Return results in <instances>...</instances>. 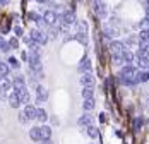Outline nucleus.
<instances>
[{
  "mask_svg": "<svg viewBox=\"0 0 149 144\" xmlns=\"http://www.w3.org/2000/svg\"><path fill=\"white\" fill-rule=\"evenodd\" d=\"M29 36H31V40H34L38 45H45L48 41V36H46L43 31H40V29H33L29 33Z\"/></svg>",
  "mask_w": 149,
  "mask_h": 144,
  "instance_id": "f257e3e1",
  "label": "nucleus"
},
{
  "mask_svg": "<svg viewBox=\"0 0 149 144\" xmlns=\"http://www.w3.org/2000/svg\"><path fill=\"white\" fill-rule=\"evenodd\" d=\"M137 74H139V71H137V67H134V65H125V67H122V71H120V75H123V77H130V79H137Z\"/></svg>",
  "mask_w": 149,
  "mask_h": 144,
  "instance_id": "f03ea898",
  "label": "nucleus"
},
{
  "mask_svg": "<svg viewBox=\"0 0 149 144\" xmlns=\"http://www.w3.org/2000/svg\"><path fill=\"white\" fill-rule=\"evenodd\" d=\"M14 93L19 96V100L21 103H24V105H28L29 103V93H28V89L26 87H19V89H14Z\"/></svg>",
  "mask_w": 149,
  "mask_h": 144,
  "instance_id": "7ed1b4c3",
  "label": "nucleus"
},
{
  "mask_svg": "<svg viewBox=\"0 0 149 144\" xmlns=\"http://www.w3.org/2000/svg\"><path fill=\"white\" fill-rule=\"evenodd\" d=\"M127 46L122 43V41H111L110 43V53L113 55V53H123V50H125Z\"/></svg>",
  "mask_w": 149,
  "mask_h": 144,
  "instance_id": "20e7f679",
  "label": "nucleus"
},
{
  "mask_svg": "<svg viewBox=\"0 0 149 144\" xmlns=\"http://www.w3.org/2000/svg\"><path fill=\"white\" fill-rule=\"evenodd\" d=\"M81 84L82 86H94V75L91 72H84L81 75Z\"/></svg>",
  "mask_w": 149,
  "mask_h": 144,
  "instance_id": "39448f33",
  "label": "nucleus"
},
{
  "mask_svg": "<svg viewBox=\"0 0 149 144\" xmlns=\"http://www.w3.org/2000/svg\"><path fill=\"white\" fill-rule=\"evenodd\" d=\"M24 115L28 117V120H36V106L28 103L26 108H24Z\"/></svg>",
  "mask_w": 149,
  "mask_h": 144,
  "instance_id": "423d86ee",
  "label": "nucleus"
},
{
  "mask_svg": "<svg viewBox=\"0 0 149 144\" xmlns=\"http://www.w3.org/2000/svg\"><path fill=\"white\" fill-rule=\"evenodd\" d=\"M79 125H81V127H84V129H86V127H89V125H93V117H91L89 113H84V115L79 118Z\"/></svg>",
  "mask_w": 149,
  "mask_h": 144,
  "instance_id": "0eeeda50",
  "label": "nucleus"
},
{
  "mask_svg": "<svg viewBox=\"0 0 149 144\" xmlns=\"http://www.w3.org/2000/svg\"><path fill=\"white\" fill-rule=\"evenodd\" d=\"M36 94H38V103H43V101L48 98V93H46V89L43 86H36Z\"/></svg>",
  "mask_w": 149,
  "mask_h": 144,
  "instance_id": "6e6552de",
  "label": "nucleus"
},
{
  "mask_svg": "<svg viewBox=\"0 0 149 144\" xmlns=\"http://www.w3.org/2000/svg\"><path fill=\"white\" fill-rule=\"evenodd\" d=\"M122 58H123V64H127V65H129V64H132V62L135 60V55L130 52V50H127V48H125V50H123V53H122Z\"/></svg>",
  "mask_w": 149,
  "mask_h": 144,
  "instance_id": "1a4fd4ad",
  "label": "nucleus"
},
{
  "mask_svg": "<svg viewBox=\"0 0 149 144\" xmlns=\"http://www.w3.org/2000/svg\"><path fill=\"white\" fill-rule=\"evenodd\" d=\"M7 101H9V105L12 106V108H17V106H21V100H19V96L12 93V94H9L7 96Z\"/></svg>",
  "mask_w": 149,
  "mask_h": 144,
  "instance_id": "9d476101",
  "label": "nucleus"
},
{
  "mask_svg": "<svg viewBox=\"0 0 149 144\" xmlns=\"http://www.w3.org/2000/svg\"><path fill=\"white\" fill-rule=\"evenodd\" d=\"M62 19H63V24H65V26H70V24H74L75 22L74 12H65V14L62 15Z\"/></svg>",
  "mask_w": 149,
  "mask_h": 144,
  "instance_id": "9b49d317",
  "label": "nucleus"
},
{
  "mask_svg": "<svg viewBox=\"0 0 149 144\" xmlns=\"http://www.w3.org/2000/svg\"><path fill=\"white\" fill-rule=\"evenodd\" d=\"M29 137L33 141H41V130L40 127H31L29 129Z\"/></svg>",
  "mask_w": 149,
  "mask_h": 144,
  "instance_id": "f8f14e48",
  "label": "nucleus"
},
{
  "mask_svg": "<svg viewBox=\"0 0 149 144\" xmlns=\"http://www.w3.org/2000/svg\"><path fill=\"white\" fill-rule=\"evenodd\" d=\"M12 86H14V89L26 87V81H24V77H22V75H15L14 81H12Z\"/></svg>",
  "mask_w": 149,
  "mask_h": 144,
  "instance_id": "ddd939ff",
  "label": "nucleus"
},
{
  "mask_svg": "<svg viewBox=\"0 0 149 144\" xmlns=\"http://www.w3.org/2000/svg\"><path fill=\"white\" fill-rule=\"evenodd\" d=\"M0 89H2V91L10 89V81H9L7 75H0Z\"/></svg>",
  "mask_w": 149,
  "mask_h": 144,
  "instance_id": "4468645a",
  "label": "nucleus"
},
{
  "mask_svg": "<svg viewBox=\"0 0 149 144\" xmlns=\"http://www.w3.org/2000/svg\"><path fill=\"white\" fill-rule=\"evenodd\" d=\"M106 12H108V10H106V5H104L103 2H98V3H96V14L100 15V17H104Z\"/></svg>",
  "mask_w": 149,
  "mask_h": 144,
  "instance_id": "2eb2a0df",
  "label": "nucleus"
},
{
  "mask_svg": "<svg viewBox=\"0 0 149 144\" xmlns=\"http://www.w3.org/2000/svg\"><path fill=\"white\" fill-rule=\"evenodd\" d=\"M43 19H45L48 24H53V22L57 21V15H55V12H53V10H48V12H45Z\"/></svg>",
  "mask_w": 149,
  "mask_h": 144,
  "instance_id": "dca6fc26",
  "label": "nucleus"
},
{
  "mask_svg": "<svg viewBox=\"0 0 149 144\" xmlns=\"http://www.w3.org/2000/svg\"><path fill=\"white\" fill-rule=\"evenodd\" d=\"M149 41V29H141L139 33V43H148Z\"/></svg>",
  "mask_w": 149,
  "mask_h": 144,
  "instance_id": "f3484780",
  "label": "nucleus"
},
{
  "mask_svg": "<svg viewBox=\"0 0 149 144\" xmlns=\"http://www.w3.org/2000/svg\"><path fill=\"white\" fill-rule=\"evenodd\" d=\"M46 118H48V113H46L43 108H36V120H40V122H45Z\"/></svg>",
  "mask_w": 149,
  "mask_h": 144,
  "instance_id": "a211bd4d",
  "label": "nucleus"
},
{
  "mask_svg": "<svg viewBox=\"0 0 149 144\" xmlns=\"http://www.w3.org/2000/svg\"><path fill=\"white\" fill-rule=\"evenodd\" d=\"M82 108H84V110H88V112H91V110L94 108V100H93V98H84Z\"/></svg>",
  "mask_w": 149,
  "mask_h": 144,
  "instance_id": "6ab92c4d",
  "label": "nucleus"
},
{
  "mask_svg": "<svg viewBox=\"0 0 149 144\" xmlns=\"http://www.w3.org/2000/svg\"><path fill=\"white\" fill-rule=\"evenodd\" d=\"M135 58H137L139 67H142V69H148L149 67V57H135Z\"/></svg>",
  "mask_w": 149,
  "mask_h": 144,
  "instance_id": "aec40b11",
  "label": "nucleus"
},
{
  "mask_svg": "<svg viewBox=\"0 0 149 144\" xmlns=\"http://www.w3.org/2000/svg\"><path fill=\"white\" fill-rule=\"evenodd\" d=\"M40 130H41V139H50L52 137V129L50 127L43 125V127H40Z\"/></svg>",
  "mask_w": 149,
  "mask_h": 144,
  "instance_id": "412c9836",
  "label": "nucleus"
},
{
  "mask_svg": "<svg viewBox=\"0 0 149 144\" xmlns=\"http://www.w3.org/2000/svg\"><path fill=\"white\" fill-rule=\"evenodd\" d=\"M93 96H94L93 86H84V89H82V98H93Z\"/></svg>",
  "mask_w": 149,
  "mask_h": 144,
  "instance_id": "4be33fe9",
  "label": "nucleus"
},
{
  "mask_svg": "<svg viewBox=\"0 0 149 144\" xmlns=\"http://www.w3.org/2000/svg\"><path fill=\"white\" fill-rule=\"evenodd\" d=\"M141 127H142V117H135L132 122V129H134V132H137Z\"/></svg>",
  "mask_w": 149,
  "mask_h": 144,
  "instance_id": "5701e85b",
  "label": "nucleus"
},
{
  "mask_svg": "<svg viewBox=\"0 0 149 144\" xmlns=\"http://www.w3.org/2000/svg\"><path fill=\"white\" fill-rule=\"evenodd\" d=\"M79 69H81V72H91V62L89 60H82Z\"/></svg>",
  "mask_w": 149,
  "mask_h": 144,
  "instance_id": "b1692460",
  "label": "nucleus"
},
{
  "mask_svg": "<svg viewBox=\"0 0 149 144\" xmlns=\"http://www.w3.org/2000/svg\"><path fill=\"white\" fill-rule=\"evenodd\" d=\"M86 129H88V134H89L93 139H96V137L100 136V132H98V129L94 127V124H93V125H89V127H86Z\"/></svg>",
  "mask_w": 149,
  "mask_h": 144,
  "instance_id": "393cba45",
  "label": "nucleus"
},
{
  "mask_svg": "<svg viewBox=\"0 0 149 144\" xmlns=\"http://www.w3.org/2000/svg\"><path fill=\"white\" fill-rule=\"evenodd\" d=\"M111 62H113L115 65H122V64H123L122 53H113V55H111Z\"/></svg>",
  "mask_w": 149,
  "mask_h": 144,
  "instance_id": "a878e982",
  "label": "nucleus"
},
{
  "mask_svg": "<svg viewBox=\"0 0 149 144\" xmlns=\"http://www.w3.org/2000/svg\"><path fill=\"white\" fill-rule=\"evenodd\" d=\"M9 64H5V62H0V75H9Z\"/></svg>",
  "mask_w": 149,
  "mask_h": 144,
  "instance_id": "bb28decb",
  "label": "nucleus"
},
{
  "mask_svg": "<svg viewBox=\"0 0 149 144\" xmlns=\"http://www.w3.org/2000/svg\"><path fill=\"white\" fill-rule=\"evenodd\" d=\"M137 81H139V82H148L149 74L148 72H139V74H137Z\"/></svg>",
  "mask_w": 149,
  "mask_h": 144,
  "instance_id": "cd10ccee",
  "label": "nucleus"
},
{
  "mask_svg": "<svg viewBox=\"0 0 149 144\" xmlns=\"http://www.w3.org/2000/svg\"><path fill=\"white\" fill-rule=\"evenodd\" d=\"M10 50V46H9V43H5V40L0 36V52H3V53H7Z\"/></svg>",
  "mask_w": 149,
  "mask_h": 144,
  "instance_id": "c85d7f7f",
  "label": "nucleus"
},
{
  "mask_svg": "<svg viewBox=\"0 0 149 144\" xmlns=\"http://www.w3.org/2000/svg\"><path fill=\"white\" fill-rule=\"evenodd\" d=\"M103 33H104V36H106V38H113V36H117V31H115L113 28H108V26L104 28Z\"/></svg>",
  "mask_w": 149,
  "mask_h": 144,
  "instance_id": "c756f323",
  "label": "nucleus"
},
{
  "mask_svg": "<svg viewBox=\"0 0 149 144\" xmlns=\"http://www.w3.org/2000/svg\"><path fill=\"white\" fill-rule=\"evenodd\" d=\"M75 40H77L79 43H82V45H86V43H88V36H86V34H82L81 31H79V33L75 34Z\"/></svg>",
  "mask_w": 149,
  "mask_h": 144,
  "instance_id": "7c9ffc66",
  "label": "nucleus"
},
{
  "mask_svg": "<svg viewBox=\"0 0 149 144\" xmlns=\"http://www.w3.org/2000/svg\"><path fill=\"white\" fill-rule=\"evenodd\" d=\"M9 65H10V67H14V69H19V65H21V64H19V60H17L15 57H10V58H9Z\"/></svg>",
  "mask_w": 149,
  "mask_h": 144,
  "instance_id": "2f4dec72",
  "label": "nucleus"
},
{
  "mask_svg": "<svg viewBox=\"0 0 149 144\" xmlns=\"http://www.w3.org/2000/svg\"><path fill=\"white\" fill-rule=\"evenodd\" d=\"M9 46H10V50H12V48H19V41H17V38H10V40H9Z\"/></svg>",
  "mask_w": 149,
  "mask_h": 144,
  "instance_id": "473e14b6",
  "label": "nucleus"
},
{
  "mask_svg": "<svg viewBox=\"0 0 149 144\" xmlns=\"http://www.w3.org/2000/svg\"><path fill=\"white\" fill-rule=\"evenodd\" d=\"M141 29H149V17L142 19V22H141Z\"/></svg>",
  "mask_w": 149,
  "mask_h": 144,
  "instance_id": "72a5a7b5",
  "label": "nucleus"
},
{
  "mask_svg": "<svg viewBox=\"0 0 149 144\" xmlns=\"http://www.w3.org/2000/svg\"><path fill=\"white\" fill-rule=\"evenodd\" d=\"M19 120H21V124H26V122H28V117L24 115V112H22V113L19 115Z\"/></svg>",
  "mask_w": 149,
  "mask_h": 144,
  "instance_id": "f704fd0d",
  "label": "nucleus"
},
{
  "mask_svg": "<svg viewBox=\"0 0 149 144\" xmlns=\"http://www.w3.org/2000/svg\"><path fill=\"white\" fill-rule=\"evenodd\" d=\"M52 124H53V125H58V124H60V120L57 118V117H52Z\"/></svg>",
  "mask_w": 149,
  "mask_h": 144,
  "instance_id": "c9c22d12",
  "label": "nucleus"
},
{
  "mask_svg": "<svg viewBox=\"0 0 149 144\" xmlns=\"http://www.w3.org/2000/svg\"><path fill=\"white\" fill-rule=\"evenodd\" d=\"M14 31H15V34H17V36H21V34H22V28H19V26H17Z\"/></svg>",
  "mask_w": 149,
  "mask_h": 144,
  "instance_id": "e433bc0d",
  "label": "nucleus"
},
{
  "mask_svg": "<svg viewBox=\"0 0 149 144\" xmlns=\"http://www.w3.org/2000/svg\"><path fill=\"white\" fill-rule=\"evenodd\" d=\"M40 143H41V144H53V143H52V139H41Z\"/></svg>",
  "mask_w": 149,
  "mask_h": 144,
  "instance_id": "4c0bfd02",
  "label": "nucleus"
},
{
  "mask_svg": "<svg viewBox=\"0 0 149 144\" xmlns=\"http://www.w3.org/2000/svg\"><path fill=\"white\" fill-rule=\"evenodd\" d=\"M7 31H9V22L3 24V28H2V33H7Z\"/></svg>",
  "mask_w": 149,
  "mask_h": 144,
  "instance_id": "58836bf2",
  "label": "nucleus"
},
{
  "mask_svg": "<svg viewBox=\"0 0 149 144\" xmlns=\"http://www.w3.org/2000/svg\"><path fill=\"white\" fill-rule=\"evenodd\" d=\"M100 120H101V122H106V115H104V113H101V115H100Z\"/></svg>",
  "mask_w": 149,
  "mask_h": 144,
  "instance_id": "ea45409f",
  "label": "nucleus"
},
{
  "mask_svg": "<svg viewBox=\"0 0 149 144\" xmlns=\"http://www.w3.org/2000/svg\"><path fill=\"white\" fill-rule=\"evenodd\" d=\"M9 3V0H0V5H7Z\"/></svg>",
  "mask_w": 149,
  "mask_h": 144,
  "instance_id": "a19ab883",
  "label": "nucleus"
},
{
  "mask_svg": "<svg viewBox=\"0 0 149 144\" xmlns=\"http://www.w3.org/2000/svg\"><path fill=\"white\" fill-rule=\"evenodd\" d=\"M148 74H149V67H148Z\"/></svg>",
  "mask_w": 149,
  "mask_h": 144,
  "instance_id": "79ce46f5",
  "label": "nucleus"
},
{
  "mask_svg": "<svg viewBox=\"0 0 149 144\" xmlns=\"http://www.w3.org/2000/svg\"><path fill=\"white\" fill-rule=\"evenodd\" d=\"M148 82H149V81H148Z\"/></svg>",
  "mask_w": 149,
  "mask_h": 144,
  "instance_id": "37998d69",
  "label": "nucleus"
},
{
  "mask_svg": "<svg viewBox=\"0 0 149 144\" xmlns=\"http://www.w3.org/2000/svg\"><path fill=\"white\" fill-rule=\"evenodd\" d=\"M148 2H149V0H148Z\"/></svg>",
  "mask_w": 149,
  "mask_h": 144,
  "instance_id": "c03bdc74",
  "label": "nucleus"
}]
</instances>
